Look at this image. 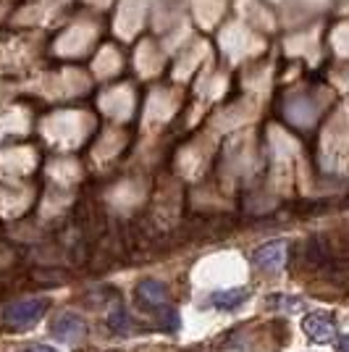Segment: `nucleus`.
<instances>
[{
  "instance_id": "obj_1",
  "label": "nucleus",
  "mask_w": 349,
  "mask_h": 352,
  "mask_svg": "<svg viewBox=\"0 0 349 352\" xmlns=\"http://www.w3.org/2000/svg\"><path fill=\"white\" fill-rule=\"evenodd\" d=\"M137 300L145 310H153L160 321L168 323V329L176 331L179 329V316H176L174 305H171V294L166 289V284H160L155 279L139 281L137 287Z\"/></svg>"
},
{
  "instance_id": "obj_2",
  "label": "nucleus",
  "mask_w": 349,
  "mask_h": 352,
  "mask_svg": "<svg viewBox=\"0 0 349 352\" xmlns=\"http://www.w3.org/2000/svg\"><path fill=\"white\" fill-rule=\"evenodd\" d=\"M50 308V302L45 297H30V300H19L14 305L3 310V321L8 326H16V329H24V326H32L43 318Z\"/></svg>"
},
{
  "instance_id": "obj_3",
  "label": "nucleus",
  "mask_w": 349,
  "mask_h": 352,
  "mask_svg": "<svg viewBox=\"0 0 349 352\" xmlns=\"http://www.w3.org/2000/svg\"><path fill=\"white\" fill-rule=\"evenodd\" d=\"M302 331L318 344H334V339L339 337V326H336L334 316L326 310L307 313L305 321H302Z\"/></svg>"
},
{
  "instance_id": "obj_4",
  "label": "nucleus",
  "mask_w": 349,
  "mask_h": 352,
  "mask_svg": "<svg viewBox=\"0 0 349 352\" xmlns=\"http://www.w3.org/2000/svg\"><path fill=\"white\" fill-rule=\"evenodd\" d=\"M286 255H289V248L284 239H273V242H265L260 248L252 252V265L258 271H265V274H273V271H281L284 263H286Z\"/></svg>"
},
{
  "instance_id": "obj_5",
  "label": "nucleus",
  "mask_w": 349,
  "mask_h": 352,
  "mask_svg": "<svg viewBox=\"0 0 349 352\" xmlns=\"http://www.w3.org/2000/svg\"><path fill=\"white\" fill-rule=\"evenodd\" d=\"M50 334L58 342H76L87 334V323L79 313H60L50 326Z\"/></svg>"
},
{
  "instance_id": "obj_6",
  "label": "nucleus",
  "mask_w": 349,
  "mask_h": 352,
  "mask_svg": "<svg viewBox=\"0 0 349 352\" xmlns=\"http://www.w3.org/2000/svg\"><path fill=\"white\" fill-rule=\"evenodd\" d=\"M249 300V289L245 287H234V289H221V292H213L207 297V302L216 310H226V313H234L239 310L245 302Z\"/></svg>"
},
{
  "instance_id": "obj_7",
  "label": "nucleus",
  "mask_w": 349,
  "mask_h": 352,
  "mask_svg": "<svg viewBox=\"0 0 349 352\" xmlns=\"http://www.w3.org/2000/svg\"><path fill=\"white\" fill-rule=\"evenodd\" d=\"M268 305L278 310H286V313H297V310L305 308V300L294 297V294H273V297H268Z\"/></svg>"
},
{
  "instance_id": "obj_8",
  "label": "nucleus",
  "mask_w": 349,
  "mask_h": 352,
  "mask_svg": "<svg viewBox=\"0 0 349 352\" xmlns=\"http://www.w3.org/2000/svg\"><path fill=\"white\" fill-rule=\"evenodd\" d=\"M108 323H111V329L113 331H118V334H126L131 326V318H129V313H126V308L124 305H116V308L111 310V316H108Z\"/></svg>"
},
{
  "instance_id": "obj_9",
  "label": "nucleus",
  "mask_w": 349,
  "mask_h": 352,
  "mask_svg": "<svg viewBox=\"0 0 349 352\" xmlns=\"http://www.w3.org/2000/svg\"><path fill=\"white\" fill-rule=\"evenodd\" d=\"M24 352H58V350H53V347H47V344H32V347H27Z\"/></svg>"
}]
</instances>
